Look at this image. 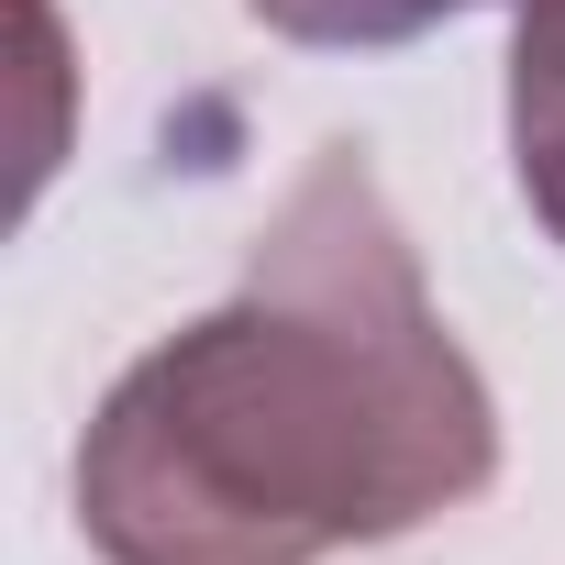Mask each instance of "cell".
Segmentation results:
<instances>
[{
    "mask_svg": "<svg viewBox=\"0 0 565 565\" xmlns=\"http://www.w3.org/2000/svg\"><path fill=\"white\" fill-rule=\"evenodd\" d=\"M499 477V399L444 333L355 145H322L244 289L145 344L78 444L100 565H322L399 543Z\"/></svg>",
    "mask_w": 565,
    "mask_h": 565,
    "instance_id": "obj_1",
    "label": "cell"
},
{
    "mask_svg": "<svg viewBox=\"0 0 565 565\" xmlns=\"http://www.w3.org/2000/svg\"><path fill=\"white\" fill-rule=\"evenodd\" d=\"M244 12L266 34H289V45H333V56H366V45H411L455 12H477V0H244Z\"/></svg>",
    "mask_w": 565,
    "mask_h": 565,
    "instance_id": "obj_3",
    "label": "cell"
},
{
    "mask_svg": "<svg viewBox=\"0 0 565 565\" xmlns=\"http://www.w3.org/2000/svg\"><path fill=\"white\" fill-rule=\"evenodd\" d=\"M510 167L532 222L565 244V0H521L510 23Z\"/></svg>",
    "mask_w": 565,
    "mask_h": 565,
    "instance_id": "obj_2",
    "label": "cell"
}]
</instances>
